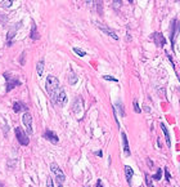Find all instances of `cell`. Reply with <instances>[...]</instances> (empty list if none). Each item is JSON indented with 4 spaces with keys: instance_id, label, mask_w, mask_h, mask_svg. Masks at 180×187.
Masks as SVG:
<instances>
[{
    "instance_id": "6da1fadb",
    "label": "cell",
    "mask_w": 180,
    "mask_h": 187,
    "mask_svg": "<svg viewBox=\"0 0 180 187\" xmlns=\"http://www.w3.org/2000/svg\"><path fill=\"white\" fill-rule=\"evenodd\" d=\"M45 89H46V92L49 93L50 98L53 101V98L55 97V94L59 92V89H61L59 88V80H58L55 76L49 75L45 80Z\"/></svg>"
},
{
    "instance_id": "7a4b0ae2",
    "label": "cell",
    "mask_w": 180,
    "mask_h": 187,
    "mask_svg": "<svg viewBox=\"0 0 180 187\" xmlns=\"http://www.w3.org/2000/svg\"><path fill=\"white\" fill-rule=\"evenodd\" d=\"M50 170H52L53 173H54V176H55L57 183L63 185V182L66 181V176H65V173H63V170L61 169V168L58 166L55 163H52V164H50Z\"/></svg>"
},
{
    "instance_id": "3957f363",
    "label": "cell",
    "mask_w": 180,
    "mask_h": 187,
    "mask_svg": "<svg viewBox=\"0 0 180 187\" xmlns=\"http://www.w3.org/2000/svg\"><path fill=\"white\" fill-rule=\"evenodd\" d=\"M16 137L18 142L21 143L22 146H28V143H30V138H28V134L26 132H23V129L21 127H17L16 128Z\"/></svg>"
},
{
    "instance_id": "277c9868",
    "label": "cell",
    "mask_w": 180,
    "mask_h": 187,
    "mask_svg": "<svg viewBox=\"0 0 180 187\" xmlns=\"http://www.w3.org/2000/svg\"><path fill=\"white\" fill-rule=\"evenodd\" d=\"M4 78H5V80H7V92H11L13 88L21 85V81H19L18 79H13L11 76V74L4 73Z\"/></svg>"
},
{
    "instance_id": "5b68a950",
    "label": "cell",
    "mask_w": 180,
    "mask_h": 187,
    "mask_svg": "<svg viewBox=\"0 0 180 187\" xmlns=\"http://www.w3.org/2000/svg\"><path fill=\"white\" fill-rule=\"evenodd\" d=\"M53 102L54 103H57L58 106H65V105L67 103V94H66V92H65V89H59V92H58L57 94H55V97L53 98Z\"/></svg>"
},
{
    "instance_id": "8992f818",
    "label": "cell",
    "mask_w": 180,
    "mask_h": 187,
    "mask_svg": "<svg viewBox=\"0 0 180 187\" xmlns=\"http://www.w3.org/2000/svg\"><path fill=\"white\" fill-rule=\"evenodd\" d=\"M22 121H23V125H25L26 129H27V134H28V136H31L32 132H33L32 131V116H31V114L28 111L23 114Z\"/></svg>"
},
{
    "instance_id": "52a82bcc",
    "label": "cell",
    "mask_w": 180,
    "mask_h": 187,
    "mask_svg": "<svg viewBox=\"0 0 180 187\" xmlns=\"http://www.w3.org/2000/svg\"><path fill=\"white\" fill-rule=\"evenodd\" d=\"M180 28V25H179V21L176 20H172L171 22V27H170V31H171V35H170V40H171V47H172V50L175 49V36H176V34Z\"/></svg>"
},
{
    "instance_id": "ba28073f",
    "label": "cell",
    "mask_w": 180,
    "mask_h": 187,
    "mask_svg": "<svg viewBox=\"0 0 180 187\" xmlns=\"http://www.w3.org/2000/svg\"><path fill=\"white\" fill-rule=\"evenodd\" d=\"M21 26H22V21H19V22L17 23V25H14V26L11 28V30L8 31V35H7V45H8V47H11V45H12V39L14 37V35H16L17 30H18V28L21 27Z\"/></svg>"
},
{
    "instance_id": "9c48e42d",
    "label": "cell",
    "mask_w": 180,
    "mask_h": 187,
    "mask_svg": "<svg viewBox=\"0 0 180 187\" xmlns=\"http://www.w3.org/2000/svg\"><path fill=\"white\" fill-rule=\"evenodd\" d=\"M44 137H45V140L50 141L53 145H57L58 141H59V138H58L57 134L53 132V131H49V129H46V131H45V133H44Z\"/></svg>"
},
{
    "instance_id": "30bf717a",
    "label": "cell",
    "mask_w": 180,
    "mask_h": 187,
    "mask_svg": "<svg viewBox=\"0 0 180 187\" xmlns=\"http://www.w3.org/2000/svg\"><path fill=\"white\" fill-rule=\"evenodd\" d=\"M153 40L158 48H162L165 44H166V39L163 37V35L161 32H154L153 34Z\"/></svg>"
},
{
    "instance_id": "8fae6325",
    "label": "cell",
    "mask_w": 180,
    "mask_h": 187,
    "mask_svg": "<svg viewBox=\"0 0 180 187\" xmlns=\"http://www.w3.org/2000/svg\"><path fill=\"white\" fill-rule=\"evenodd\" d=\"M98 26H99V28H100L102 31H103V32H106L107 35H109V36L112 37V39H115V40H118V35H117V34H116L113 30H111V28H108L107 26L100 25V23H98Z\"/></svg>"
},
{
    "instance_id": "7c38bea8",
    "label": "cell",
    "mask_w": 180,
    "mask_h": 187,
    "mask_svg": "<svg viewBox=\"0 0 180 187\" xmlns=\"http://www.w3.org/2000/svg\"><path fill=\"white\" fill-rule=\"evenodd\" d=\"M121 137H122L124 152L126 154V156H130V148H129V142H128V137H126V133H125V132H122V133H121Z\"/></svg>"
},
{
    "instance_id": "4fadbf2b",
    "label": "cell",
    "mask_w": 180,
    "mask_h": 187,
    "mask_svg": "<svg viewBox=\"0 0 180 187\" xmlns=\"http://www.w3.org/2000/svg\"><path fill=\"white\" fill-rule=\"evenodd\" d=\"M13 111L14 112H21V111L27 112V106H25V103H22V102H14L13 103Z\"/></svg>"
},
{
    "instance_id": "5bb4252c",
    "label": "cell",
    "mask_w": 180,
    "mask_h": 187,
    "mask_svg": "<svg viewBox=\"0 0 180 187\" xmlns=\"http://www.w3.org/2000/svg\"><path fill=\"white\" fill-rule=\"evenodd\" d=\"M125 176H126V181H128V183L131 185V178H133V176H134L133 168L129 166V165H125Z\"/></svg>"
},
{
    "instance_id": "9a60e30c",
    "label": "cell",
    "mask_w": 180,
    "mask_h": 187,
    "mask_svg": "<svg viewBox=\"0 0 180 187\" xmlns=\"http://www.w3.org/2000/svg\"><path fill=\"white\" fill-rule=\"evenodd\" d=\"M30 37H31L32 40H39V39H40V35H39V32H37V28H36V23L35 22H32V25H31Z\"/></svg>"
},
{
    "instance_id": "2e32d148",
    "label": "cell",
    "mask_w": 180,
    "mask_h": 187,
    "mask_svg": "<svg viewBox=\"0 0 180 187\" xmlns=\"http://www.w3.org/2000/svg\"><path fill=\"white\" fill-rule=\"evenodd\" d=\"M74 111L77 115H80V112L82 111V99L81 98H77L75 101V103H74Z\"/></svg>"
},
{
    "instance_id": "e0dca14e",
    "label": "cell",
    "mask_w": 180,
    "mask_h": 187,
    "mask_svg": "<svg viewBox=\"0 0 180 187\" xmlns=\"http://www.w3.org/2000/svg\"><path fill=\"white\" fill-rule=\"evenodd\" d=\"M159 127H161V129H162L163 133H165V140H166V142H167V147H170V146H171V141H170V134H169L167 128H166V125H165L163 123L159 124Z\"/></svg>"
},
{
    "instance_id": "ac0fdd59",
    "label": "cell",
    "mask_w": 180,
    "mask_h": 187,
    "mask_svg": "<svg viewBox=\"0 0 180 187\" xmlns=\"http://www.w3.org/2000/svg\"><path fill=\"white\" fill-rule=\"evenodd\" d=\"M36 71H37L39 78H40V76H43V74H44V60H40V61H39V63H37V66H36Z\"/></svg>"
},
{
    "instance_id": "d6986e66",
    "label": "cell",
    "mask_w": 180,
    "mask_h": 187,
    "mask_svg": "<svg viewBox=\"0 0 180 187\" xmlns=\"http://www.w3.org/2000/svg\"><path fill=\"white\" fill-rule=\"evenodd\" d=\"M77 80H79V78H77V75L75 73H71L70 74V78H68V81H70V85H75L77 83Z\"/></svg>"
},
{
    "instance_id": "ffe728a7",
    "label": "cell",
    "mask_w": 180,
    "mask_h": 187,
    "mask_svg": "<svg viewBox=\"0 0 180 187\" xmlns=\"http://www.w3.org/2000/svg\"><path fill=\"white\" fill-rule=\"evenodd\" d=\"M74 52L77 54V56H80V57H84L86 54V52H84L82 49H80V48H74Z\"/></svg>"
},
{
    "instance_id": "44dd1931",
    "label": "cell",
    "mask_w": 180,
    "mask_h": 187,
    "mask_svg": "<svg viewBox=\"0 0 180 187\" xmlns=\"http://www.w3.org/2000/svg\"><path fill=\"white\" fill-rule=\"evenodd\" d=\"M161 177H162V169H158L157 173L153 176V179L154 181H159V179H161Z\"/></svg>"
},
{
    "instance_id": "7402d4cb",
    "label": "cell",
    "mask_w": 180,
    "mask_h": 187,
    "mask_svg": "<svg viewBox=\"0 0 180 187\" xmlns=\"http://www.w3.org/2000/svg\"><path fill=\"white\" fill-rule=\"evenodd\" d=\"M0 3H3L2 5H3L4 8H9V7H12L13 0H4V2H0Z\"/></svg>"
},
{
    "instance_id": "603a6c76",
    "label": "cell",
    "mask_w": 180,
    "mask_h": 187,
    "mask_svg": "<svg viewBox=\"0 0 180 187\" xmlns=\"http://www.w3.org/2000/svg\"><path fill=\"white\" fill-rule=\"evenodd\" d=\"M103 79H104V80H109V81H115V83H117V81H118L116 78H113V76H109V75H104Z\"/></svg>"
},
{
    "instance_id": "cb8c5ba5",
    "label": "cell",
    "mask_w": 180,
    "mask_h": 187,
    "mask_svg": "<svg viewBox=\"0 0 180 187\" xmlns=\"http://www.w3.org/2000/svg\"><path fill=\"white\" fill-rule=\"evenodd\" d=\"M134 110H135V112H138V114L142 112V110H140V107H139V105H138L137 101H134Z\"/></svg>"
},
{
    "instance_id": "d4e9b609",
    "label": "cell",
    "mask_w": 180,
    "mask_h": 187,
    "mask_svg": "<svg viewBox=\"0 0 180 187\" xmlns=\"http://www.w3.org/2000/svg\"><path fill=\"white\" fill-rule=\"evenodd\" d=\"M25 57H26V52H23V53L21 54V58H19V63H21L22 66L25 65Z\"/></svg>"
},
{
    "instance_id": "484cf974",
    "label": "cell",
    "mask_w": 180,
    "mask_h": 187,
    "mask_svg": "<svg viewBox=\"0 0 180 187\" xmlns=\"http://www.w3.org/2000/svg\"><path fill=\"white\" fill-rule=\"evenodd\" d=\"M117 107L120 108V112H121V116H125V111H124V106H122V103H118V105H117Z\"/></svg>"
},
{
    "instance_id": "4316f807",
    "label": "cell",
    "mask_w": 180,
    "mask_h": 187,
    "mask_svg": "<svg viewBox=\"0 0 180 187\" xmlns=\"http://www.w3.org/2000/svg\"><path fill=\"white\" fill-rule=\"evenodd\" d=\"M165 177H166V179H167V182H170V179H171V176H170V173H169V170H167V168L165 169Z\"/></svg>"
},
{
    "instance_id": "83f0119b",
    "label": "cell",
    "mask_w": 180,
    "mask_h": 187,
    "mask_svg": "<svg viewBox=\"0 0 180 187\" xmlns=\"http://www.w3.org/2000/svg\"><path fill=\"white\" fill-rule=\"evenodd\" d=\"M145 182H147V185H148L149 187H153V186H152V182H150V177H149V176H145Z\"/></svg>"
},
{
    "instance_id": "f1b7e54d",
    "label": "cell",
    "mask_w": 180,
    "mask_h": 187,
    "mask_svg": "<svg viewBox=\"0 0 180 187\" xmlns=\"http://www.w3.org/2000/svg\"><path fill=\"white\" fill-rule=\"evenodd\" d=\"M46 186H48V187H53V179L50 178V177H49V178H48V181H46Z\"/></svg>"
},
{
    "instance_id": "f546056e",
    "label": "cell",
    "mask_w": 180,
    "mask_h": 187,
    "mask_svg": "<svg viewBox=\"0 0 180 187\" xmlns=\"http://www.w3.org/2000/svg\"><path fill=\"white\" fill-rule=\"evenodd\" d=\"M96 187H104L103 183H102V179H98V181H96Z\"/></svg>"
},
{
    "instance_id": "4dcf8cb0",
    "label": "cell",
    "mask_w": 180,
    "mask_h": 187,
    "mask_svg": "<svg viewBox=\"0 0 180 187\" xmlns=\"http://www.w3.org/2000/svg\"><path fill=\"white\" fill-rule=\"evenodd\" d=\"M95 155H96V156H100V157H102V156H103V152H102V151H96V152H95Z\"/></svg>"
},
{
    "instance_id": "1f68e13d",
    "label": "cell",
    "mask_w": 180,
    "mask_h": 187,
    "mask_svg": "<svg viewBox=\"0 0 180 187\" xmlns=\"http://www.w3.org/2000/svg\"><path fill=\"white\" fill-rule=\"evenodd\" d=\"M58 187H63V185H61V183H58Z\"/></svg>"
},
{
    "instance_id": "d6a6232c",
    "label": "cell",
    "mask_w": 180,
    "mask_h": 187,
    "mask_svg": "<svg viewBox=\"0 0 180 187\" xmlns=\"http://www.w3.org/2000/svg\"><path fill=\"white\" fill-rule=\"evenodd\" d=\"M4 185H3V182H0V187H3Z\"/></svg>"
}]
</instances>
